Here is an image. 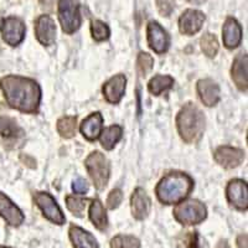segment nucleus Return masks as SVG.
I'll return each mask as SVG.
<instances>
[{"mask_svg": "<svg viewBox=\"0 0 248 248\" xmlns=\"http://www.w3.org/2000/svg\"><path fill=\"white\" fill-rule=\"evenodd\" d=\"M0 88L9 107L29 114L37 113L41 103V88L36 81L9 75L0 79Z\"/></svg>", "mask_w": 248, "mask_h": 248, "instance_id": "obj_1", "label": "nucleus"}, {"mask_svg": "<svg viewBox=\"0 0 248 248\" xmlns=\"http://www.w3.org/2000/svg\"><path fill=\"white\" fill-rule=\"evenodd\" d=\"M194 189V180L185 172H168L155 187L156 198L164 205H176L185 200Z\"/></svg>", "mask_w": 248, "mask_h": 248, "instance_id": "obj_2", "label": "nucleus"}, {"mask_svg": "<svg viewBox=\"0 0 248 248\" xmlns=\"http://www.w3.org/2000/svg\"><path fill=\"white\" fill-rule=\"evenodd\" d=\"M176 127L185 143L199 141L205 130V116L202 110L194 103H186L176 116Z\"/></svg>", "mask_w": 248, "mask_h": 248, "instance_id": "obj_3", "label": "nucleus"}, {"mask_svg": "<svg viewBox=\"0 0 248 248\" xmlns=\"http://www.w3.org/2000/svg\"><path fill=\"white\" fill-rule=\"evenodd\" d=\"M174 217L175 220L184 226L199 225L206 220L207 210L201 201L190 199L176 203L174 209Z\"/></svg>", "mask_w": 248, "mask_h": 248, "instance_id": "obj_4", "label": "nucleus"}, {"mask_svg": "<svg viewBox=\"0 0 248 248\" xmlns=\"http://www.w3.org/2000/svg\"><path fill=\"white\" fill-rule=\"evenodd\" d=\"M85 167L96 189H105L109 180L110 174L109 161L106 158L105 154H102L101 152L91 153L86 159Z\"/></svg>", "mask_w": 248, "mask_h": 248, "instance_id": "obj_5", "label": "nucleus"}, {"mask_svg": "<svg viewBox=\"0 0 248 248\" xmlns=\"http://www.w3.org/2000/svg\"><path fill=\"white\" fill-rule=\"evenodd\" d=\"M59 20L66 34L76 32L82 21L78 0H59Z\"/></svg>", "mask_w": 248, "mask_h": 248, "instance_id": "obj_6", "label": "nucleus"}, {"mask_svg": "<svg viewBox=\"0 0 248 248\" xmlns=\"http://www.w3.org/2000/svg\"><path fill=\"white\" fill-rule=\"evenodd\" d=\"M34 202L41 210L46 220L51 221L55 225H63L66 222V217L61 211L56 200L48 192L39 191L34 194Z\"/></svg>", "mask_w": 248, "mask_h": 248, "instance_id": "obj_7", "label": "nucleus"}, {"mask_svg": "<svg viewBox=\"0 0 248 248\" xmlns=\"http://www.w3.org/2000/svg\"><path fill=\"white\" fill-rule=\"evenodd\" d=\"M226 198L230 205L240 211L248 209V186L245 180L233 179L226 187Z\"/></svg>", "mask_w": 248, "mask_h": 248, "instance_id": "obj_8", "label": "nucleus"}, {"mask_svg": "<svg viewBox=\"0 0 248 248\" xmlns=\"http://www.w3.org/2000/svg\"><path fill=\"white\" fill-rule=\"evenodd\" d=\"M0 30L3 34V40L10 46L20 45L25 39L26 26L23 20L19 17L9 16L4 19Z\"/></svg>", "mask_w": 248, "mask_h": 248, "instance_id": "obj_9", "label": "nucleus"}, {"mask_svg": "<svg viewBox=\"0 0 248 248\" xmlns=\"http://www.w3.org/2000/svg\"><path fill=\"white\" fill-rule=\"evenodd\" d=\"M147 36L149 47L155 54L163 55L169 50L170 36L168 32L161 28L158 21H150L147 28Z\"/></svg>", "mask_w": 248, "mask_h": 248, "instance_id": "obj_10", "label": "nucleus"}, {"mask_svg": "<svg viewBox=\"0 0 248 248\" xmlns=\"http://www.w3.org/2000/svg\"><path fill=\"white\" fill-rule=\"evenodd\" d=\"M214 158L220 167L225 169H233L240 167L246 158V153L240 148H233L230 145L218 147L214 153Z\"/></svg>", "mask_w": 248, "mask_h": 248, "instance_id": "obj_11", "label": "nucleus"}, {"mask_svg": "<svg viewBox=\"0 0 248 248\" xmlns=\"http://www.w3.org/2000/svg\"><path fill=\"white\" fill-rule=\"evenodd\" d=\"M205 19V14L200 10L187 9L179 17V30L181 34L191 36L201 30Z\"/></svg>", "mask_w": 248, "mask_h": 248, "instance_id": "obj_12", "label": "nucleus"}, {"mask_svg": "<svg viewBox=\"0 0 248 248\" xmlns=\"http://www.w3.org/2000/svg\"><path fill=\"white\" fill-rule=\"evenodd\" d=\"M35 35L41 45L51 46L56 40V24L48 15H41L35 21Z\"/></svg>", "mask_w": 248, "mask_h": 248, "instance_id": "obj_13", "label": "nucleus"}, {"mask_svg": "<svg viewBox=\"0 0 248 248\" xmlns=\"http://www.w3.org/2000/svg\"><path fill=\"white\" fill-rule=\"evenodd\" d=\"M125 87H127V78L124 75L119 74L106 82L102 87V92H103V96L108 103L117 105L123 98L124 93H125Z\"/></svg>", "mask_w": 248, "mask_h": 248, "instance_id": "obj_14", "label": "nucleus"}, {"mask_svg": "<svg viewBox=\"0 0 248 248\" xmlns=\"http://www.w3.org/2000/svg\"><path fill=\"white\" fill-rule=\"evenodd\" d=\"M0 217L13 227H19L25 221L23 211L3 192H0Z\"/></svg>", "mask_w": 248, "mask_h": 248, "instance_id": "obj_15", "label": "nucleus"}, {"mask_svg": "<svg viewBox=\"0 0 248 248\" xmlns=\"http://www.w3.org/2000/svg\"><path fill=\"white\" fill-rule=\"evenodd\" d=\"M130 207H132L133 217L138 221L145 220L150 214L152 200L141 187H137L130 198Z\"/></svg>", "mask_w": 248, "mask_h": 248, "instance_id": "obj_16", "label": "nucleus"}, {"mask_svg": "<svg viewBox=\"0 0 248 248\" xmlns=\"http://www.w3.org/2000/svg\"><path fill=\"white\" fill-rule=\"evenodd\" d=\"M198 93L201 102L206 107H214L221 98V91L218 85L211 78H203L198 82Z\"/></svg>", "mask_w": 248, "mask_h": 248, "instance_id": "obj_17", "label": "nucleus"}, {"mask_svg": "<svg viewBox=\"0 0 248 248\" xmlns=\"http://www.w3.org/2000/svg\"><path fill=\"white\" fill-rule=\"evenodd\" d=\"M223 45L232 50L236 48L242 41V28L233 17H227L222 28Z\"/></svg>", "mask_w": 248, "mask_h": 248, "instance_id": "obj_18", "label": "nucleus"}, {"mask_svg": "<svg viewBox=\"0 0 248 248\" xmlns=\"http://www.w3.org/2000/svg\"><path fill=\"white\" fill-rule=\"evenodd\" d=\"M248 57L246 54H238L233 60L231 75L234 85L242 92H247L248 79H247V68H248Z\"/></svg>", "mask_w": 248, "mask_h": 248, "instance_id": "obj_19", "label": "nucleus"}, {"mask_svg": "<svg viewBox=\"0 0 248 248\" xmlns=\"http://www.w3.org/2000/svg\"><path fill=\"white\" fill-rule=\"evenodd\" d=\"M82 136L87 140L94 141L99 138L102 130H103V117L99 112H94L83 119L79 127Z\"/></svg>", "mask_w": 248, "mask_h": 248, "instance_id": "obj_20", "label": "nucleus"}, {"mask_svg": "<svg viewBox=\"0 0 248 248\" xmlns=\"http://www.w3.org/2000/svg\"><path fill=\"white\" fill-rule=\"evenodd\" d=\"M68 236L74 248H99L94 236L79 226H70Z\"/></svg>", "mask_w": 248, "mask_h": 248, "instance_id": "obj_21", "label": "nucleus"}, {"mask_svg": "<svg viewBox=\"0 0 248 248\" xmlns=\"http://www.w3.org/2000/svg\"><path fill=\"white\" fill-rule=\"evenodd\" d=\"M90 220L93 223V226L99 231H106L108 229V217L105 207L102 205L99 200H92V203L90 206Z\"/></svg>", "mask_w": 248, "mask_h": 248, "instance_id": "obj_22", "label": "nucleus"}, {"mask_svg": "<svg viewBox=\"0 0 248 248\" xmlns=\"http://www.w3.org/2000/svg\"><path fill=\"white\" fill-rule=\"evenodd\" d=\"M122 136H123V128L121 125H118V124L110 125V127L102 130L101 136H99L101 145L106 150H112L116 147V144L121 140Z\"/></svg>", "mask_w": 248, "mask_h": 248, "instance_id": "obj_23", "label": "nucleus"}, {"mask_svg": "<svg viewBox=\"0 0 248 248\" xmlns=\"http://www.w3.org/2000/svg\"><path fill=\"white\" fill-rule=\"evenodd\" d=\"M174 86V78L168 75H156L148 83V90L154 96H160L161 93L170 90Z\"/></svg>", "mask_w": 248, "mask_h": 248, "instance_id": "obj_24", "label": "nucleus"}, {"mask_svg": "<svg viewBox=\"0 0 248 248\" xmlns=\"http://www.w3.org/2000/svg\"><path fill=\"white\" fill-rule=\"evenodd\" d=\"M0 136L8 139H16L24 136V130L17 125L14 119L0 117Z\"/></svg>", "mask_w": 248, "mask_h": 248, "instance_id": "obj_25", "label": "nucleus"}, {"mask_svg": "<svg viewBox=\"0 0 248 248\" xmlns=\"http://www.w3.org/2000/svg\"><path fill=\"white\" fill-rule=\"evenodd\" d=\"M77 128V118L72 116L62 117L57 121V132L60 136L65 139H70L75 137Z\"/></svg>", "mask_w": 248, "mask_h": 248, "instance_id": "obj_26", "label": "nucleus"}, {"mask_svg": "<svg viewBox=\"0 0 248 248\" xmlns=\"http://www.w3.org/2000/svg\"><path fill=\"white\" fill-rule=\"evenodd\" d=\"M110 248H140V241L130 234H118L110 240Z\"/></svg>", "mask_w": 248, "mask_h": 248, "instance_id": "obj_27", "label": "nucleus"}, {"mask_svg": "<svg viewBox=\"0 0 248 248\" xmlns=\"http://www.w3.org/2000/svg\"><path fill=\"white\" fill-rule=\"evenodd\" d=\"M201 50L207 57L212 59L218 52V41L217 37L212 34H205L200 40Z\"/></svg>", "mask_w": 248, "mask_h": 248, "instance_id": "obj_28", "label": "nucleus"}, {"mask_svg": "<svg viewBox=\"0 0 248 248\" xmlns=\"http://www.w3.org/2000/svg\"><path fill=\"white\" fill-rule=\"evenodd\" d=\"M91 34L94 41L101 43V41H106L109 39L110 36V30L108 25L101 20H94L91 25Z\"/></svg>", "mask_w": 248, "mask_h": 248, "instance_id": "obj_29", "label": "nucleus"}, {"mask_svg": "<svg viewBox=\"0 0 248 248\" xmlns=\"http://www.w3.org/2000/svg\"><path fill=\"white\" fill-rule=\"evenodd\" d=\"M87 202H90L88 199L77 198V196H72V195H68L67 198H66L67 209L77 217L83 216V211H85Z\"/></svg>", "mask_w": 248, "mask_h": 248, "instance_id": "obj_30", "label": "nucleus"}, {"mask_svg": "<svg viewBox=\"0 0 248 248\" xmlns=\"http://www.w3.org/2000/svg\"><path fill=\"white\" fill-rule=\"evenodd\" d=\"M153 65H154V59L150 56L147 52H140L137 60V70H138L139 75L141 76H147L152 71Z\"/></svg>", "mask_w": 248, "mask_h": 248, "instance_id": "obj_31", "label": "nucleus"}, {"mask_svg": "<svg viewBox=\"0 0 248 248\" xmlns=\"http://www.w3.org/2000/svg\"><path fill=\"white\" fill-rule=\"evenodd\" d=\"M123 200V192L119 189H114L109 192L107 199V207L109 210L117 209Z\"/></svg>", "mask_w": 248, "mask_h": 248, "instance_id": "obj_32", "label": "nucleus"}, {"mask_svg": "<svg viewBox=\"0 0 248 248\" xmlns=\"http://www.w3.org/2000/svg\"><path fill=\"white\" fill-rule=\"evenodd\" d=\"M156 5L163 16H169L174 12L175 1L174 0H156Z\"/></svg>", "mask_w": 248, "mask_h": 248, "instance_id": "obj_33", "label": "nucleus"}, {"mask_svg": "<svg viewBox=\"0 0 248 248\" xmlns=\"http://www.w3.org/2000/svg\"><path fill=\"white\" fill-rule=\"evenodd\" d=\"M88 189H90V185L85 179L78 178L72 183V190L77 195H85L88 191Z\"/></svg>", "mask_w": 248, "mask_h": 248, "instance_id": "obj_34", "label": "nucleus"}, {"mask_svg": "<svg viewBox=\"0 0 248 248\" xmlns=\"http://www.w3.org/2000/svg\"><path fill=\"white\" fill-rule=\"evenodd\" d=\"M186 245H187L189 248H201L200 243H199L198 232H190L187 241H186Z\"/></svg>", "mask_w": 248, "mask_h": 248, "instance_id": "obj_35", "label": "nucleus"}, {"mask_svg": "<svg viewBox=\"0 0 248 248\" xmlns=\"http://www.w3.org/2000/svg\"><path fill=\"white\" fill-rule=\"evenodd\" d=\"M237 247L238 248H247V234L242 233L237 237Z\"/></svg>", "mask_w": 248, "mask_h": 248, "instance_id": "obj_36", "label": "nucleus"}, {"mask_svg": "<svg viewBox=\"0 0 248 248\" xmlns=\"http://www.w3.org/2000/svg\"><path fill=\"white\" fill-rule=\"evenodd\" d=\"M20 158H21V160L23 161H26V165H28V167H30V168L36 167V163H35L34 159L30 158V156H28V155H25V156H24V155H21Z\"/></svg>", "mask_w": 248, "mask_h": 248, "instance_id": "obj_37", "label": "nucleus"}, {"mask_svg": "<svg viewBox=\"0 0 248 248\" xmlns=\"http://www.w3.org/2000/svg\"><path fill=\"white\" fill-rule=\"evenodd\" d=\"M216 248H231V246L229 245V242L226 240H221L220 242L217 243Z\"/></svg>", "mask_w": 248, "mask_h": 248, "instance_id": "obj_38", "label": "nucleus"}, {"mask_svg": "<svg viewBox=\"0 0 248 248\" xmlns=\"http://www.w3.org/2000/svg\"><path fill=\"white\" fill-rule=\"evenodd\" d=\"M187 1L191 4H195V5H200V4H202L206 0H187Z\"/></svg>", "mask_w": 248, "mask_h": 248, "instance_id": "obj_39", "label": "nucleus"}, {"mask_svg": "<svg viewBox=\"0 0 248 248\" xmlns=\"http://www.w3.org/2000/svg\"><path fill=\"white\" fill-rule=\"evenodd\" d=\"M3 21H4V17L3 15H1V13H0V29H1V25H3Z\"/></svg>", "mask_w": 248, "mask_h": 248, "instance_id": "obj_40", "label": "nucleus"}, {"mask_svg": "<svg viewBox=\"0 0 248 248\" xmlns=\"http://www.w3.org/2000/svg\"><path fill=\"white\" fill-rule=\"evenodd\" d=\"M0 248H12V247H5V246H0Z\"/></svg>", "mask_w": 248, "mask_h": 248, "instance_id": "obj_41", "label": "nucleus"}]
</instances>
